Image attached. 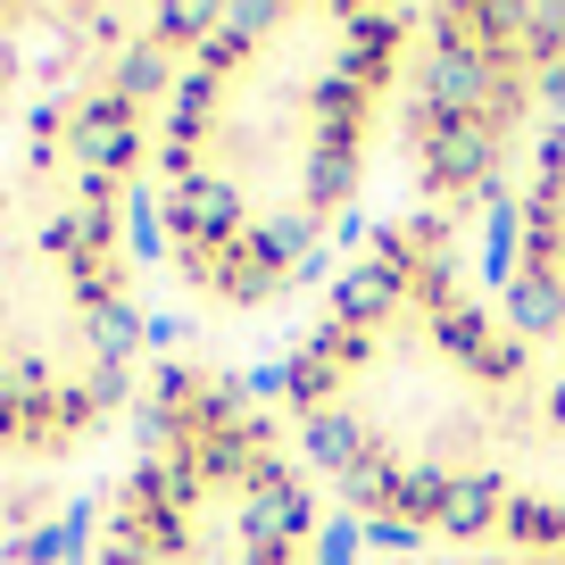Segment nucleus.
<instances>
[{
  "label": "nucleus",
  "instance_id": "f257e3e1",
  "mask_svg": "<svg viewBox=\"0 0 565 565\" xmlns=\"http://www.w3.org/2000/svg\"><path fill=\"white\" fill-rule=\"evenodd\" d=\"M324 499L441 557L565 548V358L508 317L466 200H407L275 366Z\"/></svg>",
  "mask_w": 565,
  "mask_h": 565
},
{
  "label": "nucleus",
  "instance_id": "20e7f679",
  "mask_svg": "<svg viewBox=\"0 0 565 565\" xmlns=\"http://www.w3.org/2000/svg\"><path fill=\"white\" fill-rule=\"evenodd\" d=\"M333 508L300 441L249 383L216 366L150 374L141 441L108 482L84 565H324Z\"/></svg>",
  "mask_w": 565,
  "mask_h": 565
},
{
  "label": "nucleus",
  "instance_id": "423d86ee",
  "mask_svg": "<svg viewBox=\"0 0 565 565\" xmlns=\"http://www.w3.org/2000/svg\"><path fill=\"white\" fill-rule=\"evenodd\" d=\"M433 565H565V548L557 557H433Z\"/></svg>",
  "mask_w": 565,
  "mask_h": 565
},
{
  "label": "nucleus",
  "instance_id": "f03ea898",
  "mask_svg": "<svg viewBox=\"0 0 565 565\" xmlns=\"http://www.w3.org/2000/svg\"><path fill=\"white\" fill-rule=\"evenodd\" d=\"M209 9H0V466H67L150 391V125Z\"/></svg>",
  "mask_w": 565,
  "mask_h": 565
},
{
  "label": "nucleus",
  "instance_id": "39448f33",
  "mask_svg": "<svg viewBox=\"0 0 565 565\" xmlns=\"http://www.w3.org/2000/svg\"><path fill=\"white\" fill-rule=\"evenodd\" d=\"M482 233V258L508 317L524 324L541 350L565 358V100L532 125V141L515 150V167L482 192H466Z\"/></svg>",
  "mask_w": 565,
  "mask_h": 565
},
{
  "label": "nucleus",
  "instance_id": "7ed1b4c3",
  "mask_svg": "<svg viewBox=\"0 0 565 565\" xmlns=\"http://www.w3.org/2000/svg\"><path fill=\"white\" fill-rule=\"evenodd\" d=\"M416 58V9H209L150 125V242L216 317H266L350 242Z\"/></svg>",
  "mask_w": 565,
  "mask_h": 565
}]
</instances>
